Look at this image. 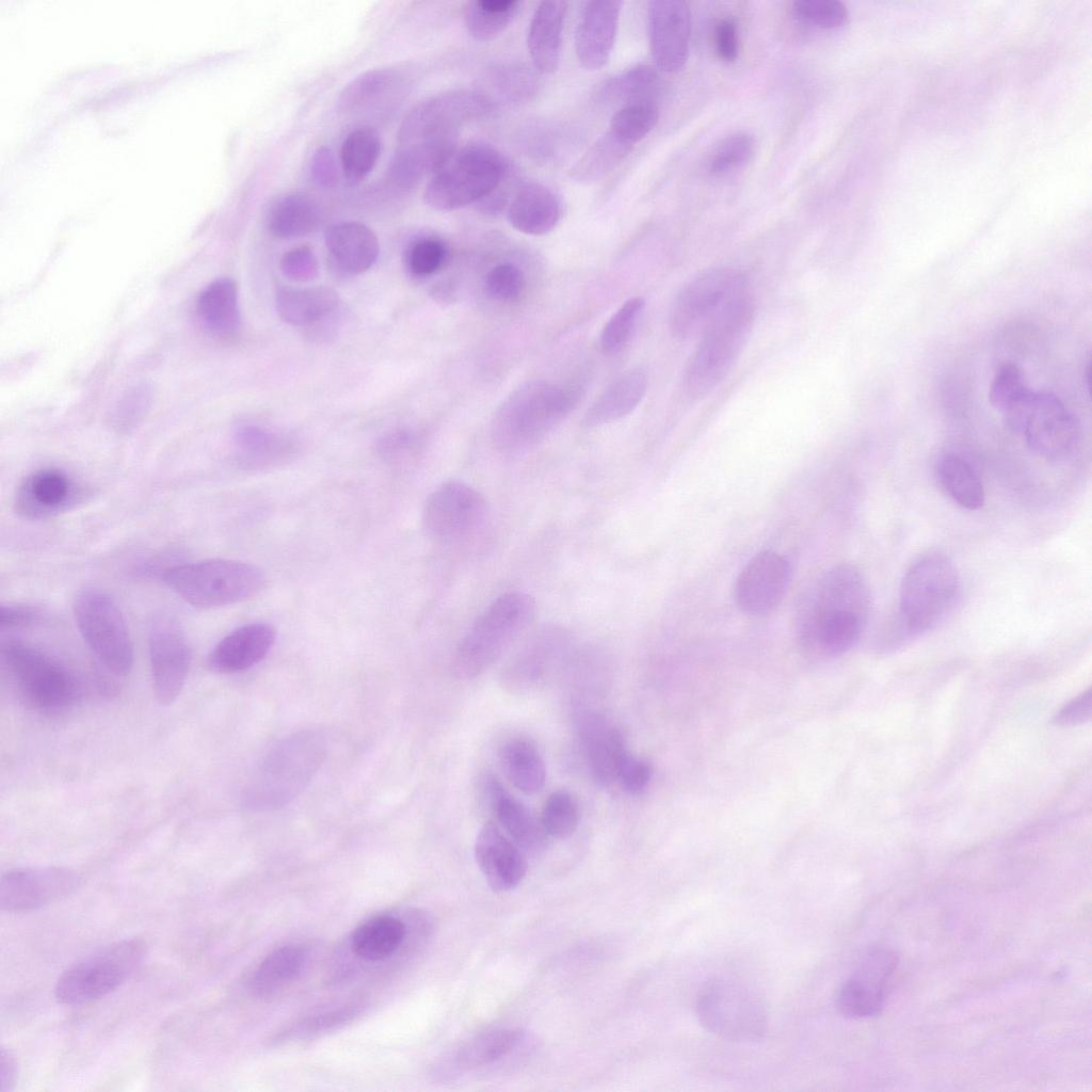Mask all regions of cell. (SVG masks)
Returning <instances> with one entry per match:
<instances>
[{
	"instance_id": "cell-37",
	"label": "cell",
	"mask_w": 1092,
	"mask_h": 1092,
	"mask_svg": "<svg viewBox=\"0 0 1092 1092\" xmlns=\"http://www.w3.org/2000/svg\"><path fill=\"white\" fill-rule=\"evenodd\" d=\"M503 772L512 785L527 796L540 792L546 782L544 758L528 739L514 738L507 741L499 753Z\"/></svg>"
},
{
	"instance_id": "cell-35",
	"label": "cell",
	"mask_w": 1092,
	"mask_h": 1092,
	"mask_svg": "<svg viewBox=\"0 0 1092 1092\" xmlns=\"http://www.w3.org/2000/svg\"><path fill=\"white\" fill-rule=\"evenodd\" d=\"M660 85L652 66L637 65L605 80L595 93V101L600 107L617 109L637 102L657 103Z\"/></svg>"
},
{
	"instance_id": "cell-42",
	"label": "cell",
	"mask_w": 1092,
	"mask_h": 1092,
	"mask_svg": "<svg viewBox=\"0 0 1092 1092\" xmlns=\"http://www.w3.org/2000/svg\"><path fill=\"white\" fill-rule=\"evenodd\" d=\"M306 958V950L300 945H286L273 950L255 969L251 990L258 996L276 992L296 978Z\"/></svg>"
},
{
	"instance_id": "cell-7",
	"label": "cell",
	"mask_w": 1092,
	"mask_h": 1092,
	"mask_svg": "<svg viewBox=\"0 0 1092 1092\" xmlns=\"http://www.w3.org/2000/svg\"><path fill=\"white\" fill-rule=\"evenodd\" d=\"M754 316L751 295L701 334L682 374L687 396L705 398L728 375L745 348Z\"/></svg>"
},
{
	"instance_id": "cell-16",
	"label": "cell",
	"mask_w": 1092,
	"mask_h": 1092,
	"mask_svg": "<svg viewBox=\"0 0 1092 1092\" xmlns=\"http://www.w3.org/2000/svg\"><path fill=\"white\" fill-rule=\"evenodd\" d=\"M487 502L483 494L460 480L439 484L427 498L422 526L440 543H456L473 535L484 525Z\"/></svg>"
},
{
	"instance_id": "cell-6",
	"label": "cell",
	"mask_w": 1092,
	"mask_h": 1092,
	"mask_svg": "<svg viewBox=\"0 0 1092 1092\" xmlns=\"http://www.w3.org/2000/svg\"><path fill=\"white\" fill-rule=\"evenodd\" d=\"M510 167L495 147L471 143L455 150L428 182L423 198L438 211L479 204L501 188Z\"/></svg>"
},
{
	"instance_id": "cell-52",
	"label": "cell",
	"mask_w": 1092,
	"mask_h": 1092,
	"mask_svg": "<svg viewBox=\"0 0 1092 1092\" xmlns=\"http://www.w3.org/2000/svg\"><path fill=\"white\" fill-rule=\"evenodd\" d=\"M792 12L799 19L822 29H834L845 23L847 9L836 0H797Z\"/></svg>"
},
{
	"instance_id": "cell-40",
	"label": "cell",
	"mask_w": 1092,
	"mask_h": 1092,
	"mask_svg": "<svg viewBox=\"0 0 1092 1092\" xmlns=\"http://www.w3.org/2000/svg\"><path fill=\"white\" fill-rule=\"evenodd\" d=\"M935 477L942 489L960 507L978 510L984 504L983 485L971 466L961 456H941L935 464Z\"/></svg>"
},
{
	"instance_id": "cell-54",
	"label": "cell",
	"mask_w": 1092,
	"mask_h": 1092,
	"mask_svg": "<svg viewBox=\"0 0 1092 1092\" xmlns=\"http://www.w3.org/2000/svg\"><path fill=\"white\" fill-rule=\"evenodd\" d=\"M1027 390L1022 370L1015 364L1008 363L999 368L992 381L990 402L1002 413Z\"/></svg>"
},
{
	"instance_id": "cell-24",
	"label": "cell",
	"mask_w": 1092,
	"mask_h": 1092,
	"mask_svg": "<svg viewBox=\"0 0 1092 1092\" xmlns=\"http://www.w3.org/2000/svg\"><path fill=\"white\" fill-rule=\"evenodd\" d=\"M622 1L587 2L577 25L575 50L580 65L598 70L609 61L619 29Z\"/></svg>"
},
{
	"instance_id": "cell-61",
	"label": "cell",
	"mask_w": 1092,
	"mask_h": 1092,
	"mask_svg": "<svg viewBox=\"0 0 1092 1092\" xmlns=\"http://www.w3.org/2000/svg\"><path fill=\"white\" fill-rule=\"evenodd\" d=\"M42 612L28 605L7 604L0 609V626L2 630L23 628L36 624Z\"/></svg>"
},
{
	"instance_id": "cell-55",
	"label": "cell",
	"mask_w": 1092,
	"mask_h": 1092,
	"mask_svg": "<svg viewBox=\"0 0 1092 1092\" xmlns=\"http://www.w3.org/2000/svg\"><path fill=\"white\" fill-rule=\"evenodd\" d=\"M363 1005L350 1003L337 1009L306 1017L298 1023L288 1033L298 1037L316 1035L334 1030L351 1022L360 1014Z\"/></svg>"
},
{
	"instance_id": "cell-44",
	"label": "cell",
	"mask_w": 1092,
	"mask_h": 1092,
	"mask_svg": "<svg viewBox=\"0 0 1092 1092\" xmlns=\"http://www.w3.org/2000/svg\"><path fill=\"white\" fill-rule=\"evenodd\" d=\"M240 462L250 468L278 463L289 453V444L279 435L258 425L244 424L235 431Z\"/></svg>"
},
{
	"instance_id": "cell-56",
	"label": "cell",
	"mask_w": 1092,
	"mask_h": 1092,
	"mask_svg": "<svg viewBox=\"0 0 1092 1092\" xmlns=\"http://www.w3.org/2000/svg\"><path fill=\"white\" fill-rule=\"evenodd\" d=\"M525 278L521 271L512 263L494 267L485 277L487 294L497 301H514L523 292Z\"/></svg>"
},
{
	"instance_id": "cell-57",
	"label": "cell",
	"mask_w": 1092,
	"mask_h": 1092,
	"mask_svg": "<svg viewBox=\"0 0 1092 1092\" xmlns=\"http://www.w3.org/2000/svg\"><path fill=\"white\" fill-rule=\"evenodd\" d=\"M651 777L649 764L627 751L620 762L616 783L629 794L638 796L645 791Z\"/></svg>"
},
{
	"instance_id": "cell-39",
	"label": "cell",
	"mask_w": 1092,
	"mask_h": 1092,
	"mask_svg": "<svg viewBox=\"0 0 1092 1092\" xmlns=\"http://www.w3.org/2000/svg\"><path fill=\"white\" fill-rule=\"evenodd\" d=\"M321 221L318 204L304 194H288L276 199L267 214L269 231L278 238L290 239L314 231Z\"/></svg>"
},
{
	"instance_id": "cell-27",
	"label": "cell",
	"mask_w": 1092,
	"mask_h": 1092,
	"mask_svg": "<svg viewBox=\"0 0 1092 1092\" xmlns=\"http://www.w3.org/2000/svg\"><path fill=\"white\" fill-rule=\"evenodd\" d=\"M455 132L401 145L387 171V182L397 190H410L432 176L456 150Z\"/></svg>"
},
{
	"instance_id": "cell-46",
	"label": "cell",
	"mask_w": 1092,
	"mask_h": 1092,
	"mask_svg": "<svg viewBox=\"0 0 1092 1092\" xmlns=\"http://www.w3.org/2000/svg\"><path fill=\"white\" fill-rule=\"evenodd\" d=\"M380 154L381 139L374 129L359 127L351 131L340 150L346 177L353 182L365 178L373 170Z\"/></svg>"
},
{
	"instance_id": "cell-4",
	"label": "cell",
	"mask_w": 1092,
	"mask_h": 1092,
	"mask_svg": "<svg viewBox=\"0 0 1092 1092\" xmlns=\"http://www.w3.org/2000/svg\"><path fill=\"white\" fill-rule=\"evenodd\" d=\"M953 561L940 551L919 556L905 571L893 631L912 638L934 627L952 608L960 591Z\"/></svg>"
},
{
	"instance_id": "cell-30",
	"label": "cell",
	"mask_w": 1092,
	"mask_h": 1092,
	"mask_svg": "<svg viewBox=\"0 0 1092 1092\" xmlns=\"http://www.w3.org/2000/svg\"><path fill=\"white\" fill-rule=\"evenodd\" d=\"M566 11L565 1H544L530 20L528 51L534 68L542 74H552L559 67Z\"/></svg>"
},
{
	"instance_id": "cell-64",
	"label": "cell",
	"mask_w": 1092,
	"mask_h": 1092,
	"mask_svg": "<svg viewBox=\"0 0 1092 1092\" xmlns=\"http://www.w3.org/2000/svg\"><path fill=\"white\" fill-rule=\"evenodd\" d=\"M18 1076V1063L15 1056L5 1048L0 1055V1092L11 1091Z\"/></svg>"
},
{
	"instance_id": "cell-5",
	"label": "cell",
	"mask_w": 1092,
	"mask_h": 1092,
	"mask_svg": "<svg viewBox=\"0 0 1092 1092\" xmlns=\"http://www.w3.org/2000/svg\"><path fill=\"white\" fill-rule=\"evenodd\" d=\"M162 580L187 604L213 609L246 600L266 583L263 571L235 559H205L167 567Z\"/></svg>"
},
{
	"instance_id": "cell-12",
	"label": "cell",
	"mask_w": 1092,
	"mask_h": 1092,
	"mask_svg": "<svg viewBox=\"0 0 1092 1092\" xmlns=\"http://www.w3.org/2000/svg\"><path fill=\"white\" fill-rule=\"evenodd\" d=\"M73 613L81 638L98 662L115 676H127L133 667V643L115 599L103 590L85 588L75 596Z\"/></svg>"
},
{
	"instance_id": "cell-48",
	"label": "cell",
	"mask_w": 1092,
	"mask_h": 1092,
	"mask_svg": "<svg viewBox=\"0 0 1092 1092\" xmlns=\"http://www.w3.org/2000/svg\"><path fill=\"white\" fill-rule=\"evenodd\" d=\"M659 109L655 102H637L617 109L611 116L609 129L630 146L641 141L656 126Z\"/></svg>"
},
{
	"instance_id": "cell-29",
	"label": "cell",
	"mask_w": 1092,
	"mask_h": 1092,
	"mask_svg": "<svg viewBox=\"0 0 1092 1092\" xmlns=\"http://www.w3.org/2000/svg\"><path fill=\"white\" fill-rule=\"evenodd\" d=\"M561 212V202L550 188L529 182L512 197L507 216L511 226L519 232L542 236L557 226Z\"/></svg>"
},
{
	"instance_id": "cell-33",
	"label": "cell",
	"mask_w": 1092,
	"mask_h": 1092,
	"mask_svg": "<svg viewBox=\"0 0 1092 1092\" xmlns=\"http://www.w3.org/2000/svg\"><path fill=\"white\" fill-rule=\"evenodd\" d=\"M526 1032L517 1027H494L465 1041L451 1057L452 1069L469 1072L489 1066L509 1057L525 1042Z\"/></svg>"
},
{
	"instance_id": "cell-17",
	"label": "cell",
	"mask_w": 1092,
	"mask_h": 1092,
	"mask_svg": "<svg viewBox=\"0 0 1092 1092\" xmlns=\"http://www.w3.org/2000/svg\"><path fill=\"white\" fill-rule=\"evenodd\" d=\"M147 641L155 696L161 705H171L181 693L190 670L189 642L178 621L163 612L149 620Z\"/></svg>"
},
{
	"instance_id": "cell-11",
	"label": "cell",
	"mask_w": 1092,
	"mask_h": 1092,
	"mask_svg": "<svg viewBox=\"0 0 1092 1092\" xmlns=\"http://www.w3.org/2000/svg\"><path fill=\"white\" fill-rule=\"evenodd\" d=\"M1002 415L1007 427L1023 434L1028 447L1043 459L1063 460L1078 444V420L1051 392L1028 389Z\"/></svg>"
},
{
	"instance_id": "cell-2",
	"label": "cell",
	"mask_w": 1092,
	"mask_h": 1092,
	"mask_svg": "<svg viewBox=\"0 0 1092 1092\" xmlns=\"http://www.w3.org/2000/svg\"><path fill=\"white\" fill-rule=\"evenodd\" d=\"M578 388L547 382L523 385L499 406L492 424L497 448L520 455L540 444L568 415Z\"/></svg>"
},
{
	"instance_id": "cell-18",
	"label": "cell",
	"mask_w": 1092,
	"mask_h": 1092,
	"mask_svg": "<svg viewBox=\"0 0 1092 1092\" xmlns=\"http://www.w3.org/2000/svg\"><path fill=\"white\" fill-rule=\"evenodd\" d=\"M898 964L899 957L894 950L869 951L841 985L836 998L838 1011L854 1019L878 1015L884 1008Z\"/></svg>"
},
{
	"instance_id": "cell-10",
	"label": "cell",
	"mask_w": 1092,
	"mask_h": 1092,
	"mask_svg": "<svg viewBox=\"0 0 1092 1092\" xmlns=\"http://www.w3.org/2000/svg\"><path fill=\"white\" fill-rule=\"evenodd\" d=\"M146 956L147 945L140 938L109 944L62 973L54 986L55 998L67 1006L97 1000L129 979Z\"/></svg>"
},
{
	"instance_id": "cell-58",
	"label": "cell",
	"mask_w": 1092,
	"mask_h": 1092,
	"mask_svg": "<svg viewBox=\"0 0 1092 1092\" xmlns=\"http://www.w3.org/2000/svg\"><path fill=\"white\" fill-rule=\"evenodd\" d=\"M283 274L294 282H309L318 275L319 266L314 252L299 246L286 252L279 262Z\"/></svg>"
},
{
	"instance_id": "cell-45",
	"label": "cell",
	"mask_w": 1092,
	"mask_h": 1092,
	"mask_svg": "<svg viewBox=\"0 0 1092 1092\" xmlns=\"http://www.w3.org/2000/svg\"><path fill=\"white\" fill-rule=\"evenodd\" d=\"M401 77L392 69H373L353 79L341 92L338 107L344 112L370 108L389 97L400 84Z\"/></svg>"
},
{
	"instance_id": "cell-8",
	"label": "cell",
	"mask_w": 1092,
	"mask_h": 1092,
	"mask_svg": "<svg viewBox=\"0 0 1092 1092\" xmlns=\"http://www.w3.org/2000/svg\"><path fill=\"white\" fill-rule=\"evenodd\" d=\"M1 656L18 692L37 711L58 716L79 701L81 688L75 675L41 649L10 639L2 643Z\"/></svg>"
},
{
	"instance_id": "cell-47",
	"label": "cell",
	"mask_w": 1092,
	"mask_h": 1092,
	"mask_svg": "<svg viewBox=\"0 0 1092 1092\" xmlns=\"http://www.w3.org/2000/svg\"><path fill=\"white\" fill-rule=\"evenodd\" d=\"M492 94L510 103L530 100L539 91L537 76L521 64L507 63L494 66L487 74Z\"/></svg>"
},
{
	"instance_id": "cell-3",
	"label": "cell",
	"mask_w": 1092,
	"mask_h": 1092,
	"mask_svg": "<svg viewBox=\"0 0 1092 1092\" xmlns=\"http://www.w3.org/2000/svg\"><path fill=\"white\" fill-rule=\"evenodd\" d=\"M536 605L531 595L507 592L495 598L459 642L453 670L465 679L488 670L532 624Z\"/></svg>"
},
{
	"instance_id": "cell-34",
	"label": "cell",
	"mask_w": 1092,
	"mask_h": 1092,
	"mask_svg": "<svg viewBox=\"0 0 1092 1092\" xmlns=\"http://www.w3.org/2000/svg\"><path fill=\"white\" fill-rule=\"evenodd\" d=\"M338 302L336 291L325 286L280 287L275 296L278 316L294 326H314L324 321L336 310Z\"/></svg>"
},
{
	"instance_id": "cell-63",
	"label": "cell",
	"mask_w": 1092,
	"mask_h": 1092,
	"mask_svg": "<svg viewBox=\"0 0 1092 1092\" xmlns=\"http://www.w3.org/2000/svg\"><path fill=\"white\" fill-rule=\"evenodd\" d=\"M333 156L327 148H319L312 158L311 173L321 186L330 187L336 182V167Z\"/></svg>"
},
{
	"instance_id": "cell-49",
	"label": "cell",
	"mask_w": 1092,
	"mask_h": 1092,
	"mask_svg": "<svg viewBox=\"0 0 1092 1092\" xmlns=\"http://www.w3.org/2000/svg\"><path fill=\"white\" fill-rule=\"evenodd\" d=\"M580 810L575 797L567 790L551 792L544 803L541 822L549 837H571L579 824Z\"/></svg>"
},
{
	"instance_id": "cell-1",
	"label": "cell",
	"mask_w": 1092,
	"mask_h": 1092,
	"mask_svg": "<svg viewBox=\"0 0 1092 1092\" xmlns=\"http://www.w3.org/2000/svg\"><path fill=\"white\" fill-rule=\"evenodd\" d=\"M326 752V738L318 729H301L282 738L256 765L243 793L244 805L257 813L286 806L312 781Z\"/></svg>"
},
{
	"instance_id": "cell-25",
	"label": "cell",
	"mask_w": 1092,
	"mask_h": 1092,
	"mask_svg": "<svg viewBox=\"0 0 1092 1092\" xmlns=\"http://www.w3.org/2000/svg\"><path fill=\"white\" fill-rule=\"evenodd\" d=\"M483 789L503 833L526 855L537 854L547 847L549 836L541 819L512 797L496 776H485Z\"/></svg>"
},
{
	"instance_id": "cell-20",
	"label": "cell",
	"mask_w": 1092,
	"mask_h": 1092,
	"mask_svg": "<svg viewBox=\"0 0 1092 1092\" xmlns=\"http://www.w3.org/2000/svg\"><path fill=\"white\" fill-rule=\"evenodd\" d=\"M788 562L772 550L756 553L737 577L734 596L741 611L766 615L781 603L788 582Z\"/></svg>"
},
{
	"instance_id": "cell-15",
	"label": "cell",
	"mask_w": 1092,
	"mask_h": 1092,
	"mask_svg": "<svg viewBox=\"0 0 1092 1092\" xmlns=\"http://www.w3.org/2000/svg\"><path fill=\"white\" fill-rule=\"evenodd\" d=\"M494 109L493 100L479 91L455 90L429 97L403 118L397 134L398 143L401 146L453 133L459 126L484 118Z\"/></svg>"
},
{
	"instance_id": "cell-41",
	"label": "cell",
	"mask_w": 1092,
	"mask_h": 1092,
	"mask_svg": "<svg viewBox=\"0 0 1092 1092\" xmlns=\"http://www.w3.org/2000/svg\"><path fill=\"white\" fill-rule=\"evenodd\" d=\"M631 149L632 146L608 130L575 162L569 177L580 184L595 183L614 171Z\"/></svg>"
},
{
	"instance_id": "cell-26",
	"label": "cell",
	"mask_w": 1092,
	"mask_h": 1092,
	"mask_svg": "<svg viewBox=\"0 0 1092 1092\" xmlns=\"http://www.w3.org/2000/svg\"><path fill=\"white\" fill-rule=\"evenodd\" d=\"M75 482L62 469L42 468L31 472L19 484L15 505L30 519H41L66 510L78 497Z\"/></svg>"
},
{
	"instance_id": "cell-43",
	"label": "cell",
	"mask_w": 1092,
	"mask_h": 1092,
	"mask_svg": "<svg viewBox=\"0 0 1092 1092\" xmlns=\"http://www.w3.org/2000/svg\"><path fill=\"white\" fill-rule=\"evenodd\" d=\"M519 1L475 0L464 7V23L469 35L478 42L498 37L517 15Z\"/></svg>"
},
{
	"instance_id": "cell-23",
	"label": "cell",
	"mask_w": 1092,
	"mask_h": 1092,
	"mask_svg": "<svg viewBox=\"0 0 1092 1092\" xmlns=\"http://www.w3.org/2000/svg\"><path fill=\"white\" fill-rule=\"evenodd\" d=\"M473 854L480 871L494 892L512 890L526 877V853L492 821L486 822L478 832Z\"/></svg>"
},
{
	"instance_id": "cell-53",
	"label": "cell",
	"mask_w": 1092,
	"mask_h": 1092,
	"mask_svg": "<svg viewBox=\"0 0 1092 1092\" xmlns=\"http://www.w3.org/2000/svg\"><path fill=\"white\" fill-rule=\"evenodd\" d=\"M446 255V246L440 240L435 238L420 239L407 252V269L415 277L430 276L441 268Z\"/></svg>"
},
{
	"instance_id": "cell-31",
	"label": "cell",
	"mask_w": 1092,
	"mask_h": 1092,
	"mask_svg": "<svg viewBox=\"0 0 1092 1092\" xmlns=\"http://www.w3.org/2000/svg\"><path fill=\"white\" fill-rule=\"evenodd\" d=\"M325 245L335 266L347 274L367 271L379 255L376 235L358 222L332 225L325 234Z\"/></svg>"
},
{
	"instance_id": "cell-36",
	"label": "cell",
	"mask_w": 1092,
	"mask_h": 1092,
	"mask_svg": "<svg viewBox=\"0 0 1092 1092\" xmlns=\"http://www.w3.org/2000/svg\"><path fill=\"white\" fill-rule=\"evenodd\" d=\"M196 309L204 326L213 335L228 337L240 326L238 290L230 278H219L198 295Z\"/></svg>"
},
{
	"instance_id": "cell-59",
	"label": "cell",
	"mask_w": 1092,
	"mask_h": 1092,
	"mask_svg": "<svg viewBox=\"0 0 1092 1092\" xmlns=\"http://www.w3.org/2000/svg\"><path fill=\"white\" fill-rule=\"evenodd\" d=\"M417 447L414 434L406 430H398L386 434L380 439L379 453L389 463H402L410 459Z\"/></svg>"
},
{
	"instance_id": "cell-60",
	"label": "cell",
	"mask_w": 1092,
	"mask_h": 1092,
	"mask_svg": "<svg viewBox=\"0 0 1092 1092\" xmlns=\"http://www.w3.org/2000/svg\"><path fill=\"white\" fill-rule=\"evenodd\" d=\"M1092 713V693L1087 689L1065 704L1054 717L1059 726H1076L1088 722Z\"/></svg>"
},
{
	"instance_id": "cell-28",
	"label": "cell",
	"mask_w": 1092,
	"mask_h": 1092,
	"mask_svg": "<svg viewBox=\"0 0 1092 1092\" xmlns=\"http://www.w3.org/2000/svg\"><path fill=\"white\" fill-rule=\"evenodd\" d=\"M275 638V629L270 624L242 625L215 644L208 656V665L212 671L223 674L245 671L268 655Z\"/></svg>"
},
{
	"instance_id": "cell-9",
	"label": "cell",
	"mask_w": 1092,
	"mask_h": 1092,
	"mask_svg": "<svg viewBox=\"0 0 1092 1092\" xmlns=\"http://www.w3.org/2000/svg\"><path fill=\"white\" fill-rule=\"evenodd\" d=\"M749 296V280L741 271L729 267L705 270L690 279L674 299L669 315L670 330L677 338L700 337Z\"/></svg>"
},
{
	"instance_id": "cell-13",
	"label": "cell",
	"mask_w": 1092,
	"mask_h": 1092,
	"mask_svg": "<svg viewBox=\"0 0 1092 1092\" xmlns=\"http://www.w3.org/2000/svg\"><path fill=\"white\" fill-rule=\"evenodd\" d=\"M695 1013L709 1032L735 1042H756L768 1031V1010L762 999L743 984L713 979L698 992Z\"/></svg>"
},
{
	"instance_id": "cell-32",
	"label": "cell",
	"mask_w": 1092,
	"mask_h": 1092,
	"mask_svg": "<svg viewBox=\"0 0 1092 1092\" xmlns=\"http://www.w3.org/2000/svg\"><path fill=\"white\" fill-rule=\"evenodd\" d=\"M647 385L648 376L643 368L625 371L588 408L583 424L593 428L627 416L643 399Z\"/></svg>"
},
{
	"instance_id": "cell-22",
	"label": "cell",
	"mask_w": 1092,
	"mask_h": 1092,
	"mask_svg": "<svg viewBox=\"0 0 1092 1092\" xmlns=\"http://www.w3.org/2000/svg\"><path fill=\"white\" fill-rule=\"evenodd\" d=\"M577 738L593 781L600 787L616 783L620 762L628 751L620 728L600 712L584 711L577 720Z\"/></svg>"
},
{
	"instance_id": "cell-51",
	"label": "cell",
	"mask_w": 1092,
	"mask_h": 1092,
	"mask_svg": "<svg viewBox=\"0 0 1092 1092\" xmlns=\"http://www.w3.org/2000/svg\"><path fill=\"white\" fill-rule=\"evenodd\" d=\"M755 148L753 136L737 132L724 139L708 160L711 174L720 175L741 167L752 158Z\"/></svg>"
},
{
	"instance_id": "cell-38",
	"label": "cell",
	"mask_w": 1092,
	"mask_h": 1092,
	"mask_svg": "<svg viewBox=\"0 0 1092 1092\" xmlns=\"http://www.w3.org/2000/svg\"><path fill=\"white\" fill-rule=\"evenodd\" d=\"M405 925L391 915H379L358 926L351 937L353 952L368 962L383 961L403 943Z\"/></svg>"
},
{
	"instance_id": "cell-62",
	"label": "cell",
	"mask_w": 1092,
	"mask_h": 1092,
	"mask_svg": "<svg viewBox=\"0 0 1092 1092\" xmlns=\"http://www.w3.org/2000/svg\"><path fill=\"white\" fill-rule=\"evenodd\" d=\"M716 50L720 59L733 62L738 55V37L736 25L730 19H722L716 28Z\"/></svg>"
},
{
	"instance_id": "cell-14",
	"label": "cell",
	"mask_w": 1092,
	"mask_h": 1092,
	"mask_svg": "<svg viewBox=\"0 0 1092 1092\" xmlns=\"http://www.w3.org/2000/svg\"><path fill=\"white\" fill-rule=\"evenodd\" d=\"M572 632L560 624L534 629L510 656L500 673L502 687L526 694L543 687L567 664L575 651Z\"/></svg>"
},
{
	"instance_id": "cell-21",
	"label": "cell",
	"mask_w": 1092,
	"mask_h": 1092,
	"mask_svg": "<svg viewBox=\"0 0 1092 1092\" xmlns=\"http://www.w3.org/2000/svg\"><path fill=\"white\" fill-rule=\"evenodd\" d=\"M648 37L652 58L662 71L675 73L688 59L691 14L680 0H655L648 3Z\"/></svg>"
},
{
	"instance_id": "cell-50",
	"label": "cell",
	"mask_w": 1092,
	"mask_h": 1092,
	"mask_svg": "<svg viewBox=\"0 0 1092 1092\" xmlns=\"http://www.w3.org/2000/svg\"><path fill=\"white\" fill-rule=\"evenodd\" d=\"M645 301L640 296L627 300L609 319L600 334V346L605 353L620 351L630 339Z\"/></svg>"
},
{
	"instance_id": "cell-19",
	"label": "cell",
	"mask_w": 1092,
	"mask_h": 1092,
	"mask_svg": "<svg viewBox=\"0 0 1092 1092\" xmlns=\"http://www.w3.org/2000/svg\"><path fill=\"white\" fill-rule=\"evenodd\" d=\"M81 877L67 867H26L9 870L0 882V908L6 912L38 909L74 893Z\"/></svg>"
}]
</instances>
